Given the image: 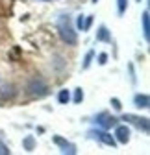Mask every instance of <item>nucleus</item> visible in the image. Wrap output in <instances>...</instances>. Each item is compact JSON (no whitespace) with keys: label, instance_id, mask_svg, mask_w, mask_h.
I'll return each instance as SVG.
<instances>
[{"label":"nucleus","instance_id":"9b49d317","mask_svg":"<svg viewBox=\"0 0 150 155\" xmlns=\"http://www.w3.org/2000/svg\"><path fill=\"white\" fill-rule=\"evenodd\" d=\"M141 26H143V37L145 41L148 43L150 41V18H148V9L143 11V17H141Z\"/></svg>","mask_w":150,"mask_h":155},{"label":"nucleus","instance_id":"f3484780","mask_svg":"<svg viewBox=\"0 0 150 155\" xmlns=\"http://www.w3.org/2000/svg\"><path fill=\"white\" fill-rule=\"evenodd\" d=\"M76 28L84 31V28H85V15H78V18H76Z\"/></svg>","mask_w":150,"mask_h":155},{"label":"nucleus","instance_id":"aec40b11","mask_svg":"<svg viewBox=\"0 0 150 155\" xmlns=\"http://www.w3.org/2000/svg\"><path fill=\"white\" fill-rule=\"evenodd\" d=\"M11 151H9V148L2 142V140H0V155H9Z\"/></svg>","mask_w":150,"mask_h":155},{"label":"nucleus","instance_id":"dca6fc26","mask_svg":"<svg viewBox=\"0 0 150 155\" xmlns=\"http://www.w3.org/2000/svg\"><path fill=\"white\" fill-rule=\"evenodd\" d=\"M128 9V0H117V11L119 15H124Z\"/></svg>","mask_w":150,"mask_h":155},{"label":"nucleus","instance_id":"7ed1b4c3","mask_svg":"<svg viewBox=\"0 0 150 155\" xmlns=\"http://www.w3.org/2000/svg\"><path fill=\"white\" fill-rule=\"evenodd\" d=\"M89 139H97L100 144L104 146H109V148H115L117 146V140L111 133H107V129H102V127H95V129H89L87 131Z\"/></svg>","mask_w":150,"mask_h":155},{"label":"nucleus","instance_id":"39448f33","mask_svg":"<svg viewBox=\"0 0 150 155\" xmlns=\"http://www.w3.org/2000/svg\"><path fill=\"white\" fill-rule=\"evenodd\" d=\"M17 98V87L9 81H0V104H8Z\"/></svg>","mask_w":150,"mask_h":155},{"label":"nucleus","instance_id":"f8f14e48","mask_svg":"<svg viewBox=\"0 0 150 155\" xmlns=\"http://www.w3.org/2000/svg\"><path fill=\"white\" fill-rule=\"evenodd\" d=\"M22 150H26V151H33L35 150V137L33 135H28V137L22 139Z\"/></svg>","mask_w":150,"mask_h":155},{"label":"nucleus","instance_id":"2eb2a0df","mask_svg":"<svg viewBox=\"0 0 150 155\" xmlns=\"http://www.w3.org/2000/svg\"><path fill=\"white\" fill-rule=\"evenodd\" d=\"M74 104H82L84 102V89L82 87H76V89H74V96H72V98H70Z\"/></svg>","mask_w":150,"mask_h":155},{"label":"nucleus","instance_id":"5701e85b","mask_svg":"<svg viewBox=\"0 0 150 155\" xmlns=\"http://www.w3.org/2000/svg\"><path fill=\"white\" fill-rule=\"evenodd\" d=\"M43 2H50V0H43Z\"/></svg>","mask_w":150,"mask_h":155},{"label":"nucleus","instance_id":"423d86ee","mask_svg":"<svg viewBox=\"0 0 150 155\" xmlns=\"http://www.w3.org/2000/svg\"><path fill=\"white\" fill-rule=\"evenodd\" d=\"M93 122H95L98 127H102V129H109V127H115L119 124V118H117V116H111L107 111H102V113H98L95 116Z\"/></svg>","mask_w":150,"mask_h":155},{"label":"nucleus","instance_id":"0eeeda50","mask_svg":"<svg viewBox=\"0 0 150 155\" xmlns=\"http://www.w3.org/2000/svg\"><path fill=\"white\" fill-rule=\"evenodd\" d=\"M113 137H115L117 144H128L130 142V137H132V131H130L128 124H117Z\"/></svg>","mask_w":150,"mask_h":155},{"label":"nucleus","instance_id":"a211bd4d","mask_svg":"<svg viewBox=\"0 0 150 155\" xmlns=\"http://www.w3.org/2000/svg\"><path fill=\"white\" fill-rule=\"evenodd\" d=\"M97 61H98V65H100V67H104V65L107 63V54H106V52L98 54V57H97Z\"/></svg>","mask_w":150,"mask_h":155},{"label":"nucleus","instance_id":"393cba45","mask_svg":"<svg viewBox=\"0 0 150 155\" xmlns=\"http://www.w3.org/2000/svg\"><path fill=\"white\" fill-rule=\"evenodd\" d=\"M0 81H2V80H0Z\"/></svg>","mask_w":150,"mask_h":155},{"label":"nucleus","instance_id":"4be33fe9","mask_svg":"<svg viewBox=\"0 0 150 155\" xmlns=\"http://www.w3.org/2000/svg\"><path fill=\"white\" fill-rule=\"evenodd\" d=\"M97 2H98V0H93V4H97Z\"/></svg>","mask_w":150,"mask_h":155},{"label":"nucleus","instance_id":"9d476101","mask_svg":"<svg viewBox=\"0 0 150 155\" xmlns=\"http://www.w3.org/2000/svg\"><path fill=\"white\" fill-rule=\"evenodd\" d=\"M134 105L137 109H148L150 107V98H148V94L146 92H137L134 96Z\"/></svg>","mask_w":150,"mask_h":155},{"label":"nucleus","instance_id":"b1692460","mask_svg":"<svg viewBox=\"0 0 150 155\" xmlns=\"http://www.w3.org/2000/svg\"><path fill=\"white\" fill-rule=\"evenodd\" d=\"M137 2H141V0H137Z\"/></svg>","mask_w":150,"mask_h":155},{"label":"nucleus","instance_id":"f257e3e1","mask_svg":"<svg viewBox=\"0 0 150 155\" xmlns=\"http://www.w3.org/2000/svg\"><path fill=\"white\" fill-rule=\"evenodd\" d=\"M58 31H60L61 41L67 46H76L78 45V33H76V30H74L69 15H61L58 18Z\"/></svg>","mask_w":150,"mask_h":155},{"label":"nucleus","instance_id":"6ab92c4d","mask_svg":"<svg viewBox=\"0 0 150 155\" xmlns=\"http://www.w3.org/2000/svg\"><path fill=\"white\" fill-rule=\"evenodd\" d=\"M111 105H113L115 111H122V104H121L119 98H111Z\"/></svg>","mask_w":150,"mask_h":155},{"label":"nucleus","instance_id":"ddd939ff","mask_svg":"<svg viewBox=\"0 0 150 155\" xmlns=\"http://www.w3.org/2000/svg\"><path fill=\"white\" fill-rule=\"evenodd\" d=\"M58 102H60L61 105H67V104L70 102V91H69V89H61V91L58 92Z\"/></svg>","mask_w":150,"mask_h":155},{"label":"nucleus","instance_id":"f03ea898","mask_svg":"<svg viewBox=\"0 0 150 155\" xmlns=\"http://www.w3.org/2000/svg\"><path fill=\"white\" fill-rule=\"evenodd\" d=\"M48 92H50V87H48V83L43 80L41 76H33V78L28 80V83H26V94L30 96V98L41 100V98H45Z\"/></svg>","mask_w":150,"mask_h":155},{"label":"nucleus","instance_id":"20e7f679","mask_svg":"<svg viewBox=\"0 0 150 155\" xmlns=\"http://www.w3.org/2000/svg\"><path fill=\"white\" fill-rule=\"evenodd\" d=\"M119 120H124L126 124L137 127V129L143 131V133H148V131H150V122H148L146 116H137V114H132V113H126V114L121 116Z\"/></svg>","mask_w":150,"mask_h":155},{"label":"nucleus","instance_id":"1a4fd4ad","mask_svg":"<svg viewBox=\"0 0 150 155\" xmlns=\"http://www.w3.org/2000/svg\"><path fill=\"white\" fill-rule=\"evenodd\" d=\"M95 41H97V43H111V31L107 30V26L100 24V26L97 28Z\"/></svg>","mask_w":150,"mask_h":155},{"label":"nucleus","instance_id":"412c9836","mask_svg":"<svg viewBox=\"0 0 150 155\" xmlns=\"http://www.w3.org/2000/svg\"><path fill=\"white\" fill-rule=\"evenodd\" d=\"M91 24H93V15H85V28H84V31H87L91 28Z\"/></svg>","mask_w":150,"mask_h":155},{"label":"nucleus","instance_id":"6e6552de","mask_svg":"<svg viewBox=\"0 0 150 155\" xmlns=\"http://www.w3.org/2000/svg\"><path fill=\"white\" fill-rule=\"evenodd\" d=\"M52 140H54V144L60 148V151L61 153H69V155H74L78 150H76V146H74L72 142H69L67 139H63V137H60V135H56V137H52Z\"/></svg>","mask_w":150,"mask_h":155},{"label":"nucleus","instance_id":"4468645a","mask_svg":"<svg viewBox=\"0 0 150 155\" xmlns=\"http://www.w3.org/2000/svg\"><path fill=\"white\" fill-rule=\"evenodd\" d=\"M93 59H95V50H89L85 55H84V63H82V70H87L93 63Z\"/></svg>","mask_w":150,"mask_h":155}]
</instances>
